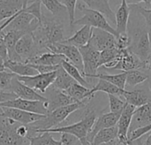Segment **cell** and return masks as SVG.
<instances>
[{
    "label": "cell",
    "instance_id": "51",
    "mask_svg": "<svg viewBox=\"0 0 151 145\" xmlns=\"http://www.w3.org/2000/svg\"><path fill=\"white\" fill-rule=\"evenodd\" d=\"M149 2H150V0H149Z\"/></svg>",
    "mask_w": 151,
    "mask_h": 145
},
{
    "label": "cell",
    "instance_id": "33",
    "mask_svg": "<svg viewBox=\"0 0 151 145\" xmlns=\"http://www.w3.org/2000/svg\"><path fill=\"white\" fill-rule=\"evenodd\" d=\"M74 82H76L65 72V70L62 66H60L56 71V78L52 86L59 90L65 91Z\"/></svg>",
    "mask_w": 151,
    "mask_h": 145
},
{
    "label": "cell",
    "instance_id": "43",
    "mask_svg": "<svg viewBox=\"0 0 151 145\" xmlns=\"http://www.w3.org/2000/svg\"><path fill=\"white\" fill-rule=\"evenodd\" d=\"M79 140L73 135L67 133H61L60 142L62 145H74Z\"/></svg>",
    "mask_w": 151,
    "mask_h": 145
},
{
    "label": "cell",
    "instance_id": "37",
    "mask_svg": "<svg viewBox=\"0 0 151 145\" xmlns=\"http://www.w3.org/2000/svg\"><path fill=\"white\" fill-rule=\"evenodd\" d=\"M109 105H110V113H121L127 105V102L119 98V97L114 95H108Z\"/></svg>",
    "mask_w": 151,
    "mask_h": 145
},
{
    "label": "cell",
    "instance_id": "53",
    "mask_svg": "<svg viewBox=\"0 0 151 145\" xmlns=\"http://www.w3.org/2000/svg\"><path fill=\"white\" fill-rule=\"evenodd\" d=\"M0 26H1V24H0ZM1 32H3V31H1V30H0V33H1Z\"/></svg>",
    "mask_w": 151,
    "mask_h": 145
},
{
    "label": "cell",
    "instance_id": "29",
    "mask_svg": "<svg viewBox=\"0 0 151 145\" xmlns=\"http://www.w3.org/2000/svg\"><path fill=\"white\" fill-rule=\"evenodd\" d=\"M104 92L106 93L107 95H114V96H117V97H123L125 92H126V89H121L119 88H118L117 86L106 82V81H104V80H100L98 79V82L96 85H95L91 89H90V94L92 95V97L95 96V94L96 92Z\"/></svg>",
    "mask_w": 151,
    "mask_h": 145
},
{
    "label": "cell",
    "instance_id": "18",
    "mask_svg": "<svg viewBox=\"0 0 151 145\" xmlns=\"http://www.w3.org/2000/svg\"><path fill=\"white\" fill-rule=\"evenodd\" d=\"M11 92L14 93L18 98L30 100V101H42L47 102V99L41 94H39L35 89L26 86L22 82H20L17 75H15L12 81L11 84Z\"/></svg>",
    "mask_w": 151,
    "mask_h": 145
},
{
    "label": "cell",
    "instance_id": "40",
    "mask_svg": "<svg viewBox=\"0 0 151 145\" xmlns=\"http://www.w3.org/2000/svg\"><path fill=\"white\" fill-rule=\"evenodd\" d=\"M61 4H63L68 13V19H69V24L72 27V29L73 27V22L75 20V8L77 5L78 0H59Z\"/></svg>",
    "mask_w": 151,
    "mask_h": 145
},
{
    "label": "cell",
    "instance_id": "54",
    "mask_svg": "<svg viewBox=\"0 0 151 145\" xmlns=\"http://www.w3.org/2000/svg\"><path fill=\"white\" fill-rule=\"evenodd\" d=\"M131 145H133V144H132V143H131Z\"/></svg>",
    "mask_w": 151,
    "mask_h": 145
},
{
    "label": "cell",
    "instance_id": "10",
    "mask_svg": "<svg viewBox=\"0 0 151 145\" xmlns=\"http://www.w3.org/2000/svg\"><path fill=\"white\" fill-rule=\"evenodd\" d=\"M17 78L26 86L44 94L53 84L56 78V71L48 74H38L34 76H17Z\"/></svg>",
    "mask_w": 151,
    "mask_h": 145
},
{
    "label": "cell",
    "instance_id": "26",
    "mask_svg": "<svg viewBox=\"0 0 151 145\" xmlns=\"http://www.w3.org/2000/svg\"><path fill=\"white\" fill-rule=\"evenodd\" d=\"M64 59H65V58L63 55L48 51L29 59L27 64L41 66H61V63Z\"/></svg>",
    "mask_w": 151,
    "mask_h": 145
},
{
    "label": "cell",
    "instance_id": "36",
    "mask_svg": "<svg viewBox=\"0 0 151 145\" xmlns=\"http://www.w3.org/2000/svg\"><path fill=\"white\" fill-rule=\"evenodd\" d=\"M29 145H62L60 141H57L51 136V133L44 132L30 138Z\"/></svg>",
    "mask_w": 151,
    "mask_h": 145
},
{
    "label": "cell",
    "instance_id": "12",
    "mask_svg": "<svg viewBox=\"0 0 151 145\" xmlns=\"http://www.w3.org/2000/svg\"><path fill=\"white\" fill-rule=\"evenodd\" d=\"M79 50L81 52L83 62V76L85 78H88L91 75L96 74L99 68L98 64L100 52L92 48L88 43L85 46L79 48Z\"/></svg>",
    "mask_w": 151,
    "mask_h": 145
},
{
    "label": "cell",
    "instance_id": "6",
    "mask_svg": "<svg viewBox=\"0 0 151 145\" xmlns=\"http://www.w3.org/2000/svg\"><path fill=\"white\" fill-rule=\"evenodd\" d=\"M18 122L0 114V145H29V138L19 137L16 134Z\"/></svg>",
    "mask_w": 151,
    "mask_h": 145
},
{
    "label": "cell",
    "instance_id": "48",
    "mask_svg": "<svg viewBox=\"0 0 151 145\" xmlns=\"http://www.w3.org/2000/svg\"><path fill=\"white\" fill-rule=\"evenodd\" d=\"M5 66H4V59L0 56V72L5 71Z\"/></svg>",
    "mask_w": 151,
    "mask_h": 145
},
{
    "label": "cell",
    "instance_id": "28",
    "mask_svg": "<svg viewBox=\"0 0 151 145\" xmlns=\"http://www.w3.org/2000/svg\"><path fill=\"white\" fill-rule=\"evenodd\" d=\"M118 137V128L116 127L104 128L99 131L94 137L91 145L111 144L115 143Z\"/></svg>",
    "mask_w": 151,
    "mask_h": 145
},
{
    "label": "cell",
    "instance_id": "23",
    "mask_svg": "<svg viewBox=\"0 0 151 145\" xmlns=\"http://www.w3.org/2000/svg\"><path fill=\"white\" fill-rule=\"evenodd\" d=\"M84 4L89 9L101 12L111 23L116 24L115 12L110 6L109 0H81Z\"/></svg>",
    "mask_w": 151,
    "mask_h": 145
},
{
    "label": "cell",
    "instance_id": "27",
    "mask_svg": "<svg viewBox=\"0 0 151 145\" xmlns=\"http://www.w3.org/2000/svg\"><path fill=\"white\" fill-rule=\"evenodd\" d=\"M124 98L128 105L138 108L151 102V97L142 89L127 90L124 94Z\"/></svg>",
    "mask_w": 151,
    "mask_h": 145
},
{
    "label": "cell",
    "instance_id": "44",
    "mask_svg": "<svg viewBox=\"0 0 151 145\" xmlns=\"http://www.w3.org/2000/svg\"><path fill=\"white\" fill-rule=\"evenodd\" d=\"M4 32L0 33V56L5 60H8V54H7V48L5 45V42L4 39Z\"/></svg>",
    "mask_w": 151,
    "mask_h": 145
},
{
    "label": "cell",
    "instance_id": "35",
    "mask_svg": "<svg viewBox=\"0 0 151 145\" xmlns=\"http://www.w3.org/2000/svg\"><path fill=\"white\" fill-rule=\"evenodd\" d=\"M127 73V81L126 86L135 87L139 84H142L149 79L148 74H145L142 70H132L126 72Z\"/></svg>",
    "mask_w": 151,
    "mask_h": 145
},
{
    "label": "cell",
    "instance_id": "2",
    "mask_svg": "<svg viewBox=\"0 0 151 145\" xmlns=\"http://www.w3.org/2000/svg\"><path fill=\"white\" fill-rule=\"evenodd\" d=\"M33 35L37 45L46 51L50 45L63 43L65 40V28L61 20L52 15L50 17L43 13L42 21L33 32Z\"/></svg>",
    "mask_w": 151,
    "mask_h": 145
},
{
    "label": "cell",
    "instance_id": "45",
    "mask_svg": "<svg viewBox=\"0 0 151 145\" xmlns=\"http://www.w3.org/2000/svg\"><path fill=\"white\" fill-rule=\"evenodd\" d=\"M17 98V96L12 93V92H6V91H2L0 90V104L11 101Z\"/></svg>",
    "mask_w": 151,
    "mask_h": 145
},
{
    "label": "cell",
    "instance_id": "46",
    "mask_svg": "<svg viewBox=\"0 0 151 145\" xmlns=\"http://www.w3.org/2000/svg\"><path fill=\"white\" fill-rule=\"evenodd\" d=\"M127 4H138L140 3H145L147 4V7L145 8H150V2L149 0H126Z\"/></svg>",
    "mask_w": 151,
    "mask_h": 145
},
{
    "label": "cell",
    "instance_id": "32",
    "mask_svg": "<svg viewBox=\"0 0 151 145\" xmlns=\"http://www.w3.org/2000/svg\"><path fill=\"white\" fill-rule=\"evenodd\" d=\"M61 66L65 70V72L79 84L88 88V89H92L93 87L91 86V84L88 82V80L83 76V74H81V72L76 67L74 66L73 64H71L70 62H68L66 59H64L63 62L61 63Z\"/></svg>",
    "mask_w": 151,
    "mask_h": 145
},
{
    "label": "cell",
    "instance_id": "24",
    "mask_svg": "<svg viewBox=\"0 0 151 145\" xmlns=\"http://www.w3.org/2000/svg\"><path fill=\"white\" fill-rule=\"evenodd\" d=\"M92 29L93 27H90L88 26H82V27L76 31L73 35H72L69 38H66L63 42V43L73 45L77 48L85 46L88 43L91 38Z\"/></svg>",
    "mask_w": 151,
    "mask_h": 145
},
{
    "label": "cell",
    "instance_id": "14",
    "mask_svg": "<svg viewBox=\"0 0 151 145\" xmlns=\"http://www.w3.org/2000/svg\"><path fill=\"white\" fill-rule=\"evenodd\" d=\"M47 99V105H48V113L54 111L58 108L67 106L76 102L74 99L70 97L65 91L59 90L56 88H54L52 85L46 90V92L42 95Z\"/></svg>",
    "mask_w": 151,
    "mask_h": 145
},
{
    "label": "cell",
    "instance_id": "42",
    "mask_svg": "<svg viewBox=\"0 0 151 145\" xmlns=\"http://www.w3.org/2000/svg\"><path fill=\"white\" fill-rule=\"evenodd\" d=\"M31 66L39 74H48V73L55 72L61 66H41V65H31Z\"/></svg>",
    "mask_w": 151,
    "mask_h": 145
},
{
    "label": "cell",
    "instance_id": "1",
    "mask_svg": "<svg viewBox=\"0 0 151 145\" xmlns=\"http://www.w3.org/2000/svg\"><path fill=\"white\" fill-rule=\"evenodd\" d=\"M127 35L130 40L128 50L141 61L148 62L151 54V43L146 22L134 4H130Z\"/></svg>",
    "mask_w": 151,
    "mask_h": 145
},
{
    "label": "cell",
    "instance_id": "34",
    "mask_svg": "<svg viewBox=\"0 0 151 145\" xmlns=\"http://www.w3.org/2000/svg\"><path fill=\"white\" fill-rule=\"evenodd\" d=\"M41 3L47 8L49 12H50L51 15L60 19L61 17H65V15L68 16L67 10L65 6L61 4L59 0H40Z\"/></svg>",
    "mask_w": 151,
    "mask_h": 145
},
{
    "label": "cell",
    "instance_id": "21",
    "mask_svg": "<svg viewBox=\"0 0 151 145\" xmlns=\"http://www.w3.org/2000/svg\"><path fill=\"white\" fill-rule=\"evenodd\" d=\"M4 39L5 42V45L7 48V54H8V59L12 61L16 62H22L19 56L17 54L15 48L18 41L26 35L23 32L20 31H15V30H10V31H4Z\"/></svg>",
    "mask_w": 151,
    "mask_h": 145
},
{
    "label": "cell",
    "instance_id": "31",
    "mask_svg": "<svg viewBox=\"0 0 151 145\" xmlns=\"http://www.w3.org/2000/svg\"><path fill=\"white\" fill-rule=\"evenodd\" d=\"M89 79H100L106 81L121 89H126V81H127V73L122 72L118 74H103L97 73L95 75H91L88 77Z\"/></svg>",
    "mask_w": 151,
    "mask_h": 145
},
{
    "label": "cell",
    "instance_id": "39",
    "mask_svg": "<svg viewBox=\"0 0 151 145\" xmlns=\"http://www.w3.org/2000/svg\"><path fill=\"white\" fill-rule=\"evenodd\" d=\"M14 76L15 74L11 72H0V90L11 92V84Z\"/></svg>",
    "mask_w": 151,
    "mask_h": 145
},
{
    "label": "cell",
    "instance_id": "41",
    "mask_svg": "<svg viewBox=\"0 0 151 145\" xmlns=\"http://www.w3.org/2000/svg\"><path fill=\"white\" fill-rule=\"evenodd\" d=\"M135 9L141 13V15L143 17L146 25H147V28H148V32H149V35H150V40L151 43V8H145L142 7L139 4H134Z\"/></svg>",
    "mask_w": 151,
    "mask_h": 145
},
{
    "label": "cell",
    "instance_id": "8",
    "mask_svg": "<svg viewBox=\"0 0 151 145\" xmlns=\"http://www.w3.org/2000/svg\"><path fill=\"white\" fill-rule=\"evenodd\" d=\"M23 8L20 12H19L13 19L9 23V25L4 29V31H20L25 34L33 33L39 26V21L31 14L25 12Z\"/></svg>",
    "mask_w": 151,
    "mask_h": 145
},
{
    "label": "cell",
    "instance_id": "49",
    "mask_svg": "<svg viewBox=\"0 0 151 145\" xmlns=\"http://www.w3.org/2000/svg\"><path fill=\"white\" fill-rule=\"evenodd\" d=\"M148 65H149V69L151 71V54L150 58H149V60H148Z\"/></svg>",
    "mask_w": 151,
    "mask_h": 145
},
{
    "label": "cell",
    "instance_id": "30",
    "mask_svg": "<svg viewBox=\"0 0 151 145\" xmlns=\"http://www.w3.org/2000/svg\"><path fill=\"white\" fill-rule=\"evenodd\" d=\"M90 89L77 82L71 85L65 92L76 102H84L87 99H91L93 97L90 94Z\"/></svg>",
    "mask_w": 151,
    "mask_h": 145
},
{
    "label": "cell",
    "instance_id": "19",
    "mask_svg": "<svg viewBox=\"0 0 151 145\" xmlns=\"http://www.w3.org/2000/svg\"><path fill=\"white\" fill-rule=\"evenodd\" d=\"M149 125H151V102L135 108L128 134Z\"/></svg>",
    "mask_w": 151,
    "mask_h": 145
},
{
    "label": "cell",
    "instance_id": "52",
    "mask_svg": "<svg viewBox=\"0 0 151 145\" xmlns=\"http://www.w3.org/2000/svg\"><path fill=\"white\" fill-rule=\"evenodd\" d=\"M150 8H151V0H150ZM150 8H149V9H150Z\"/></svg>",
    "mask_w": 151,
    "mask_h": 145
},
{
    "label": "cell",
    "instance_id": "20",
    "mask_svg": "<svg viewBox=\"0 0 151 145\" xmlns=\"http://www.w3.org/2000/svg\"><path fill=\"white\" fill-rule=\"evenodd\" d=\"M34 0H0V22L8 19Z\"/></svg>",
    "mask_w": 151,
    "mask_h": 145
},
{
    "label": "cell",
    "instance_id": "17",
    "mask_svg": "<svg viewBox=\"0 0 151 145\" xmlns=\"http://www.w3.org/2000/svg\"><path fill=\"white\" fill-rule=\"evenodd\" d=\"M121 113H104L101 114L100 116H98L96 120V122L92 128V129L90 130V132L88 133V136H87V140L88 142L90 144L93 142V139L95 137V136L101 130L104 129V128H112V127H116L118 120L119 119Z\"/></svg>",
    "mask_w": 151,
    "mask_h": 145
},
{
    "label": "cell",
    "instance_id": "13",
    "mask_svg": "<svg viewBox=\"0 0 151 145\" xmlns=\"http://www.w3.org/2000/svg\"><path fill=\"white\" fill-rule=\"evenodd\" d=\"M145 69H149L148 62L141 61L128 49H126L121 50L119 60L111 70H120L122 72H128L132 70H145Z\"/></svg>",
    "mask_w": 151,
    "mask_h": 145
},
{
    "label": "cell",
    "instance_id": "3",
    "mask_svg": "<svg viewBox=\"0 0 151 145\" xmlns=\"http://www.w3.org/2000/svg\"><path fill=\"white\" fill-rule=\"evenodd\" d=\"M81 112V119L73 124L67 125V126H60L58 128H54L51 129H48L44 132L55 134V133H67L74 136L79 142L81 143V145H90V144L87 140V136L90 130L92 129L96 120L97 118V114L96 112V109L89 104L85 105V106L82 108ZM42 132V133H44Z\"/></svg>",
    "mask_w": 151,
    "mask_h": 145
},
{
    "label": "cell",
    "instance_id": "47",
    "mask_svg": "<svg viewBox=\"0 0 151 145\" xmlns=\"http://www.w3.org/2000/svg\"><path fill=\"white\" fill-rule=\"evenodd\" d=\"M148 136H147V137L145 138V140L144 141H142V144L143 145H151V131L150 133H148L147 134Z\"/></svg>",
    "mask_w": 151,
    "mask_h": 145
},
{
    "label": "cell",
    "instance_id": "9",
    "mask_svg": "<svg viewBox=\"0 0 151 145\" xmlns=\"http://www.w3.org/2000/svg\"><path fill=\"white\" fill-rule=\"evenodd\" d=\"M47 50H48V51L63 55L68 62H70L74 66H76L81 72V74H84L83 62H82V58H81V52L79 50V48H77L73 45L58 43L50 45L47 48Z\"/></svg>",
    "mask_w": 151,
    "mask_h": 145
},
{
    "label": "cell",
    "instance_id": "11",
    "mask_svg": "<svg viewBox=\"0 0 151 145\" xmlns=\"http://www.w3.org/2000/svg\"><path fill=\"white\" fill-rule=\"evenodd\" d=\"M0 107H8L22 110L31 113L46 115L48 113L47 102L42 101H30L21 98H15L13 100L0 104Z\"/></svg>",
    "mask_w": 151,
    "mask_h": 145
},
{
    "label": "cell",
    "instance_id": "7",
    "mask_svg": "<svg viewBox=\"0 0 151 145\" xmlns=\"http://www.w3.org/2000/svg\"><path fill=\"white\" fill-rule=\"evenodd\" d=\"M15 50L19 56L23 63H27L29 59L35 58L44 52H48L41 49L33 35V33L24 35L17 43Z\"/></svg>",
    "mask_w": 151,
    "mask_h": 145
},
{
    "label": "cell",
    "instance_id": "50",
    "mask_svg": "<svg viewBox=\"0 0 151 145\" xmlns=\"http://www.w3.org/2000/svg\"><path fill=\"white\" fill-rule=\"evenodd\" d=\"M110 145H117V144H116V143H113V144H110Z\"/></svg>",
    "mask_w": 151,
    "mask_h": 145
},
{
    "label": "cell",
    "instance_id": "25",
    "mask_svg": "<svg viewBox=\"0 0 151 145\" xmlns=\"http://www.w3.org/2000/svg\"><path fill=\"white\" fill-rule=\"evenodd\" d=\"M4 66L17 76H34L39 74L30 64L23 62H16L8 59L4 61Z\"/></svg>",
    "mask_w": 151,
    "mask_h": 145
},
{
    "label": "cell",
    "instance_id": "38",
    "mask_svg": "<svg viewBox=\"0 0 151 145\" xmlns=\"http://www.w3.org/2000/svg\"><path fill=\"white\" fill-rule=\"evenodd\" d=\"M41 4H42V3L40 0H34V1L30 2L24 9L25 12H27V13L33 15L39 21V23L42 21V16Z\"/></svg>",
    "mask_w": 151,
    "mask_h": 145
},
{
    "label": "cell",
    "instance_id": "5",
    "mask_svg": "<svg viewBox=\"0 0 151 145\" xmlns=\"http://www.w3.org/2000/svg\"><path fill=\"white\" fill-rule=\"evenodd\" d=\"M78 9L83 12V16L80 18L79 19H75L73 22V26L79 25V26H88L93 28H99L104 31H107L116 37L118 36V34L113 28L110 23L108 22L107 19L103 15L101 12L88 8L84 4L79 3L77 5Z\"/></svg>",
    "mask_w": 151,
    "mask_h": 145
},
{
    "label": "cell",
    "instance_id": "15",
    "mask_svg": "<svg viewBox=\"0 0 151 145\" xmlns=\"http://www.w3.org/2000/svg\"><path fill=\"white\" fill-rule=\"evenodd\" d=\"M88 44L97 51L101 52L104 50L116 47V36L107 31L93 28Z\"/></svg>",
    "mask_w": 151,
    "mask_h": 145
},
{
    "label": "cell",
    "instance_id": "22",
    "mask_svg": "<svg viewBox=\"0 0 151 145\" xmlns=\"http://www.w3.org/2000/svg\"><path fill=\"white\" fill-rule=\"evenodd\" d=\"M130 16V7L129 4L126 2V0L121 1V4L119 5L117 12L115 13L116 18V32L119 35L127 33V25Z\"/></svg>",
    "mask_w": 151,
    "mask_h": 145
},
{
    "label": "cell",
    "instance_id": "4",
    "mask_svg": "<svg viewBox=\"0 0 151 145\" xmlns=\"http://www.w3.org/2000/svg\"><path fill=\"white\" fill-rule=\"evenodd\" d=\"M85 105V102H79L67 106L58 108L48 113L42 120L34 122L28 126L31 128L35 135L41 134L48 129L58 128L62 122L65 121L71 114L84 107Z\"/></svg>",
    "mask_w": 151,
    "mask_h": 145
},
{
    "label": "cell",
    "instance_id": "16",
    "mask_svg": "<svg viewBox=\"0 0 151 145\" xmlns=\"http://www.w3.org/2000/svg\"><path fill=\"white\" fill-rule=\"evenodd\" d=\"M0 110H1L0 114L2 116L12 119L14 121L20 123V124H24V125H30L34 122L42 120L45 117V115L31 113L28 112H25V111L14 109V108L0 107Z\"/></svg>",
    "mask_w": 151,
    "mask_h": 145
}]
</instances>
